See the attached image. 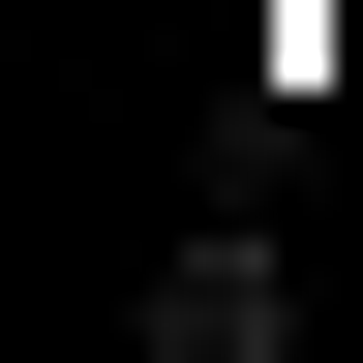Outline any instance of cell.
<instances>
[{
	"label": "cell",
	"mask_w": 363,
	"mask_h": 363,
	"mask_svg": "<svg viewBox=\"0 0 363 363\" xmlns=\"http://www.w3.org/2000/svg\"><path fill=\"white\" fill-rule=\"evenodd\" d=\"M152 333H182V363H272V333H303V272H272V242H242V212H212V242H182V272H152Z\"/></svg>",
	"instance_id": "cell-1"
}]
</instances>
